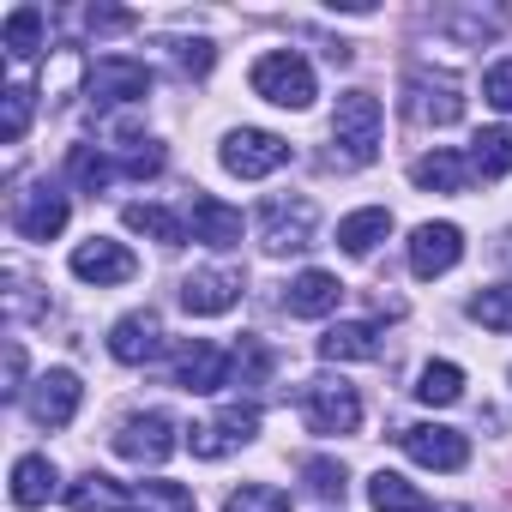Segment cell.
Returning <instances> with one entry per match:
<instances>
[{
  "label": "cell",
  "mask_w": 512,
  "mask_h": 512,
  "mask_svg": "<svg viewBox=\"0 0 512 512\" xmlns=\"http://www.w3.org/2000/svg\"><path fill=\"white\" fill-rule=\"evenodd\" d=\"M109 356H115V362H127V368L157 362V356H163V320H157L151 308H139V314H127V320H115V326H109Z\"/></svg>",
  "instance_id": "obj_15"
},
{
  "label": "cell",
  "mask_w": 512,
  "mask_h": 512,
  "mask_svg": "<svg viewBox=\"0 0 512 512\" xmlns=\"http://www.w3.org/2000/svg\"><path fill=\"white\" fill-rule=\"evenodd\" d=\"M139 272V260H133V253L121 247V241H103V235H91V241H79L73 247V278L79 284H127Z\"/></svg>",
  "instance_id": "obj_14"
},
{
  "label": "cell",
  "mask_w": 512,
  "mask_h": 512,
  "mask_svg": "<svg viewBox=\"0 0 512 512\" xmlns=\"http://www.w3.org/2000/svg\"><path fill=\"white\" fill-rule=\"evenodd\" d=\"M398 446L422 464V470H464L470 464V440L458 428H440V422H416L398 434Z\"/></svg>",
  "instance_id": "obj_10"
},
{
  "label": "cell",
  "mask_w": 512,
  "mask_h": 512,
  "mask_svg": "<svg viewBox=\"0 0 512 512\" xmlns=\"http://www.w3.org/2000/svg\"><path fill=\"white\" fill-rule=\"evenodd\" d=\"M223 512H290V494L272 488V482H241V488L223 500Z\"/></svg>",
  "instance_id": "obj_33"
},
{
  "label": "cell",
  "mask_w": 512,
  "mask_h": 512,
  "mask_svg": "<svg viewBox=\"0 0 512 512\" xmlns=\"http://www.w3.org/2000/svg\"><path fill=\"white\" fill-rule=\"evenodd\" d=\"M25 127H31V91L25 85H7V91H0V139L19 145Z\"/></svg>",
  "instance_id": "obj_34"
},
{
  "label": "cell",
  "mask_w": 512,
  "mask_h": 512,
  "mask_svg": "<svg viewBox=\"0 0 512 512\" xmlns=\"http://www.w3.org/2000/svg\"><path fill=\"white\" fill-rule=\"evenodd\" d=\"M482 97H488L500 115H512V61H494V67L482 73Z\"/></svg>",
  "instance_id": "obj_39"
},
{
  "label": "cell",
  "mask_w": 512,
  "mask_h": 512,
  "mask_svg": "<svg viewBox=\"0 0 512 512\" xmlns=\"http://www.w3.org/2000/svg\"><path fill=\"white\" fill-rule=\"evenodd\" d=\"M121 175H133V181L163 175V145H157V139H127V145H121Z\"/></svg>",
  "instance_id": "obj_35"
},
{
  "label": "cell",
  "mask_w": 512,
  "mask_h": 512,
  "mask_svg": "<svg viewBox=\"0 0 512 512\" xmlns=\"http://www.w3.org/2000/svg\"><path fill=\"white\" fill-rule=\"evenodd\" d=\"M133 512H193V494L181 482H139L133 488Z\"/></svg>",
  "instance_id": "obj_32"
},
{
  "label": "cell",
  "mask_w": 512,
  "mask_h": 512,
  "mask_svg": "<svg viewBox=\"0 0 512 512\" xmlns=\"http://www.w3.org/2000/svg\"><path fill=\"white\" fill-rule=\"evenodd\" d=\"M253 91L278 109H308L314 103V67L296 49H272V55L253 61Z\"/></svg>",
  "instance_id": "obj_3"
},
{
  "label": "cell",
  "mask_w": 512,
  "mask_h": 512,
  "mask_svg": "<svg viewBox=\"0 0 512 512\" xmlns=\"http://www.w3.org/2000/svg\"><path fill=\"white\" fill-rule=\"evenodd\" d=\"M121 223H127L133 235H151L157 247H181V241H187V223H181L175 211H163V205H145V199H139V205H127V211H121Z\"/></svg>",
  "instance_id": "obj_26"
},
{
  "label": "cell",
  "mask_w": 512,
  "mask_h": 512,
  "mask_svg": "<svg viewBox=\"0 0 512 512\" xmlns=\"http://www.w3.org/2000/svg\"><path fill=\"white\" fill-rule=\"evenodd\" d=\"M338 296H344V284H338L332 272H302V278L284 284V308H290L296 320H326V314L338 308Z\"/></svg>",
  "instance_id": "obj_19"
},
{
  "label": "cell",
  "mask_w": 512,
  "mask_h": 512,
  "mask_svg": "<svg viewBox=\"0 0 512 512\" xmlns=\"http://www.w3.org/2000/svg\"><path fill=\"white\" fill-rule=\"evenodd\" d=\"M404 115H410L416 127H452V121L464 115L458 79L428 73V67H410V73H404Z\"/></svg>",
  "instance_id": "obj_5"
},
{
  "label": "cell",
  "mask_w": 512,
  "mask_h": 512,
  "mask_svg": "<svg viewBox=\"0 0 512 512\" xmlns=\"http://www.w3.org/2000/svg\"><path fill=\"white\" fill-rule=\"evenodd\" d=\"M253 434H260V410H253V404H223L211 422L187 428V446H193V458H223V452L247 446Z\"/></svg>",
  "instance_id": "obj_8"
},
{
  "label": "cell",
  "mask_w": 512,
  "mask_h": 512,
  "mask_svg": "<svg viewBox=\"0 0 512 512\" xmlns=\"http://www.w3.org/2000/svg\"><path fill=\"white\" fill-rule=\"evenodd\" d=\"M229 374H235V356L217 350V344H205V338H193V344L175 350V386L181 392H223Z\"/></svg>",
  "instance_id": "obj_12"
},
{
  "label": "cell",
  "mask_w": 512,
  "mask_h": 512,
  "mask_svg": "<svg viewBox=\"0 0 512 512\" xmlns=\"http://www.w3.org/2000/svg\"><path fill=\"white\" fill-rule=\"evenodd\" d=\"M67 175H73L85 193H103V187L115 181V163H109L97 145H73V151H67Z\"/></svg>",
  "instance_id": "obj_29"
},
{
  "label": "cell",
  "mask_w": 512,
  "mask_h": 512,
  "mask_svg": "<svg viewBox=\"0 0 512 512\" xmlns=\"http://www.w3.org/2000/svg\"><path fill=\"white\" fill-rule=\"evenodd\" d=\"M314 229H320V211H314V199H302V193H272V199L260 205V241H266L272 253H302V247H314Z\"/></svg>",
  "instance_id": "obj_2"
},
{
  "label": "cell",
  "mask_w": 512,
  "mask_h": 512,
  "mask_svg": "<svg viewBox=\"0 0 512 512\" xmlns=\"http://www.w3.org/2000/svg\"><path fill=\"white\" fill-rule=\"evenodd\" d=\"M241 302V272L235 266H205V272H187L181 278V308L211 320V314H229Z\"/></svg>",
  "instance_id": "obj_11"
},
{
  "label": "cell",
  "mask_w": 512,
  "mask_h": 512,
  "mask_svg": "<svg viewBox=\"0 0 512 512\" xmlns=\"http://www.w3.org/2000/svg\"><path fill=\"white\" fill-rule=\"evenodd\" d=\"M55 464L43 458V452H25L19 464H13V506H43L49 494H55Z\"/></svg>",
  "instance_id": "obj_27"
},
{
  "label": "cell",
  "mask_w": 512,
  "mask_h": 512,
  "mask_svg": "<svg viewBox=\"0 0 512 512\" xmlns=\"http://www.w3.org/2000/svg\"><path fill=\"white\" fill-rule=\"evenodd\" d=\"M302 482H308L320 500H344V488H350L338 458H308V464H302Z\"/></svg>",
  "instance_id": "obj_36"
},
{
  "label": "cell",
  "mask_w": 512,
  "mask_h": 512,
  "mask_svg": "<svg viewBox=\"0 0 512 512\" xmlns=\"http://www.w3.org/2000/svg\"><path fill=\"white\" fill-rule=\"evenodd\" d=\"M320 356L326 362H374L380 356V332L368 320H344V326H332L320 338Z\"/></svg>",
  "instance_id": "obj_23"
},
{
  "label": "cell",
  "mask_w": 512,
  "mask_h": 512,
  "mask_svg": "<svg viewBox=\"0 0 512 512\" xmlns=\"http://www.w3.org/2000/svg\"><path fill=\"white\" fill-rule=\"evenodd\" d=\"M386 235H392V211H386V205L350 211V217L338 223V247H344V253H356V260H368V253H374Z\"/></svg>",
  "instance_id": "obj_21"
},
{
  "label": "cell",
  "mask_w": 512,
  "mask_h": 512,
  "mask_svg": "<svg viewBox=\"0 0 512 512\" xmlns=\"http://www.w3.org/2000/svg\"><path fill=\"white\" fill-rule=\"evenodd\" d=\"M302 416L314 434H356L362 428V398L350 380H308L302 386Z\"/></svg>",
  "instance_id": "obj_7"
},
{
  "label": "cell",
  "mask_w": 512,
  "mask_h": 512,
  "mask_svg": "<svg viewBox=\"0 0 512 512\" xmlns=\"http://www.w3.org/2000/svg\"><path fill=\"white\" fill-rule=\"evenodd\" d=\"M368 500H374V512H428L422 488H416V482H404L398 470H380V476H368Z\"/></svg>",
  "instance_id": "obj_28"
},
{
  "label": "cell",
  "mask_w": 512,
  "mask_h": 512,
  "mask_svg": "<svg viewBox=\"0 0 512 512\" xmlns=\"http://www.w3.org/2000/svg\"><path fill=\"white\" fill-rule=\"evenodd\" d=\"M169 49H175V67H181V73H193V79H205V73L217 67V49H211V43H199V37H193V43H187V37H175Z\"/></svg>",
  "instance_id": "obj_38"
},
{
  "label": "cell",
  "mask_w": 512,
  "mask_h": 512,
  "mask_svg": "<svg viewBox=\"0 0 512 512\" xmlns=\"http://www.w3.org/2000/svg\"><path fill=\"white\" fill-rule=\"evenodd\" d=\"M410 181L428 187V193H464V181H470V157H458V151H428V157L410 163Z\"/></svg>",
  "instance_id": "obj_22"
},
{
  "label": "cell",
  "mask_w": 512,
  "mask_h": 512,
  "mask_svg": "<svg viewBox=\"0 0 512 512\" xmlns=\"http://www.w3.org/2000/svg\"><path fill=\"white\" fill-rule=\"evenodd\" d=\"M19 380H25V350H19V344H7V398H19V392H25Z\"/></svg>",
  "instance_id": "obj_41"
},
{
  "label": "cell",
  "mask_w": 512,
  "mask_h": 512,
  "mask_svg": "<svg viewBox=\"0 0 512 512\" xmlns=\"http://www.w3.org/2000/svg\"><path fill=\"white\" fill-rule=\"evenodd\" d=\"M151 85H157V73H151L145 61H133V55H103V61H91V73H85V91H91L97 109L145 103Z\"/></svg>",
  "instance_id": "obj_4"
},
{
  "label": "cell",
  "mask_w": 512,
  "mask_h": 512,
  "mask_svg": "<svg viewBox=\"0 0 512 512\" xmlns=\"http://www.w3.org/2000/svg\"><path fill=\"white\" fill-rule=\"evenodd\" d=\"M217 157H223V169L241 175V181H266V175H278V169L290 163V139H278V133H266V127H235Z\"/></svg>",
  "instance_id": "obj_6"
},
{
  "label": "cell",
  "mask_w": 512,
  "mask_h": 512,
  "mask_svg": "<svg viewBox=\"0 0 512 512\" xmlns=\"http://www.w3.org/2000/svg\"><path fill=\"white\" fill-rule=\"evenodd\" d=\"M187 229H193V241H205V247H235V241H241V211L223 205L217 193H193V199H187Z\"/></svg>",
  "instance_id": "obj_18"
},
{
  "label": "cell",
  "mask_w": 512,
  "mask_h": 512,
  "mask_svg": "<svg viewBox=\"0 0 512 512\" xmlns=\"http://www.w3.org/2000/svg\"><path fill=\"white\" fill-rule=\"evenodd\" d=\"M440 512H470V506H440Z\"/></svg>",
  "instance_id": "obj_42"
},
{
  "label": "cell",
  "mask_w": 512,
  "mask_h": 512,
  "mask_svg": "<svg viewBox=\"0 0 512 512\" xmlns=\"http://www.w3.org/2000/svg\"><path fill=\"white\" fill-rule=\"evenodd\" d=\"M115 452H121L127 464H163V458L175 452V422H169L163 410L127 416V422L115 428Z\"/></svg>",
  "instance_id": "obj_9"
},
{
  "label": "cell",
  "mask_w": 512,
  "mask_h": 512,
  "mask_svg": "<svg viewBox=\"0 0 512 512\" xmlns=\"http://www.w3.org/2000/svg\"><path fill=\"white\" fill-rule=\"evenodd\" d=\"M67 506H73V512H133V488H121V482L103 476V470H85V476L67 488Z\"/></svg>",
  "instance_id": "obj_20"
},
{
  "label": "cell",
  "mask_w": 512,
  "mask_h": 512,
  "mask_svg": "<svg viewBox=\"0 0 512 512\" xmlns=\"http://www.w3.org/2000/svg\"><path fill=\"white\" fill-rule=\"evenodd\" d=\"M464 260V229L458 223H422L410 229V272L416 278H440Z\"/></svg>",
  "instance_id": "obj_13"
},
{
  "label": "cell",
  "mask_w": 512,
  "mask_h": 512,
  "mask_svg": "<svg viewBox=\"0 0 512 512\" xmlns=\"http://www.w3.org/2000/svg\"><path fill=\"white\" fill-rule=\"evenodd\" d=\"M79 398H85L79 374H67V368H49V374L31 386V422H43V428H67V422L79 416Z\"/></svg>",
  "instance_id": "obj_17"
},
{
  "label": "cell",
  "mask_w": 512,
  "mask_h": 512,
  "mask_svg": "<svg viewBox=\"0 0 512 512\" xmlns=\"http://www.w3.org/2000/svg\"><path fill=\"white\" fill-rule=\"evenodd\" d=\"M464 314H470L476 326H488V332H512V284H494V290H476Z\"/></svg>",
  "instance_id": "obj_31"
},
{
  "label": "cell",
  "mask_w": 512,
  "mask_h": 512,
  "mask_svg": "<svg viewBox=\"0 0 512 512\" xmlns=\"http://www.w3.org/2000/svg\"><path fill=\"white\" fill-rule=\"evenodd\" d=\"M43 31H49L43 7H13L7 25H0V49H7V61H31L43 49Z\"/></svg>",
  "instance_id": "obj_24"
},
{
  "label": "cell",
  "mask_w": 512,
  "mask_h": 512,
  "mask_svg": "<svg viewBox=\"0 0 512 512\" xmlns=\"http://www.w3.org/2000/svg\"><path fill=\"white\" fill-rule=\"evenodd\" d=\"M470 175H482V181L512 175V127H482L470 139Z\"/></svg>",
  "instance_id": "obj_25"
},
{
  "label": "cell",
  "mask_w": 512,
  "mask_h": 512,
  "mask_svg": "<svg viewBox=\"0 0 512 512\" xmlns=\"http://www.w3.org/2000/svg\"><path fill=\"white\" fill-rule=\"evenodd\" d=\"M416 398H422V404H458V398H464V374H458L452 362H428V368L416 374Z\"/></svg>",
  "instance_id": "obj_30"
},
{
  "label": "cell",
  "mask_w": 512,
  "mask_h": 512,
  "mask_svg": "<svg viewBox=\"0 0 512 512\" xmlns=\"http://www.w3.org/2000/svg\"><path fill=\"white\" fill-rule=\"evenodd\" d=\"M235 374H241V386H260V380L272 374V356H266L260 338H241V350H235Z\"/></svg>",
  "instance_id": "obj_37"
},
{
  "label": "cell",
  "mask_w": 512,
  "mask_h": 512,
  "mask_svg": "<svg viewBox=\"0 0 512 512\" xmlns=\"http://www.w3.org/2000/svg\"><path fill=\"white\" fill-rule=\"evenodd\" d=\"M332 145H338V157H332V163H344V169L374 163V157H380V97H368V91L338 97V115H332Z\"/></svg>",
  "instance_id": "obj_1"
},
{
  "label": "cell",
  "mask_w": 512,
  "mask_h": 512,
  "mask_svg": "<svg viewBox=\"0 0 512 512\" xmlns=\"http://www.w3.org/2000/svg\"><path fill=\"white\" fill-rule=\"evenodd\" d=\"M13 229H19L25 241H55V235L67 229V193H55L49 181L31 187V193H19V205H13Z\"/></svg>",
  "instance_id": "obj_16"
},
{
  "label": "cell",
  "mask_w": 512,
  "mask_h": 512,
  "mask_svg": "<svg viewBox=\"0 0 512 512\" xmlns=\"http://www.w3.org/2000/svg\"><path fill=\"white\" fill-rule=\"evenodd\" d=\"M85 25H91V31H103V37H109V31H133V25H139V19H133V13H127V7H91V13H85Z\"/></svg>",
  "instance_id": "obj_40"
}]
</instances>
